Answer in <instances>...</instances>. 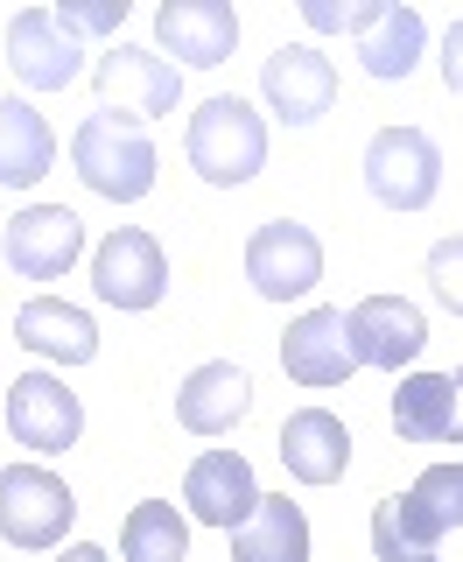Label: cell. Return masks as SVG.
Returning <instances> with one entry per match:
<instances>
[{"mask_svg":"<svg viewBox=\"0 0 463 562\" xmlns=\"http://www.w3.org/2000/svg\"><path fill=\"white\" fill-rule=\"evenodd\" d=\"M70 169L84 176V190L113 204H140L155 190V140L134 113H92L78 134H70Z\"/></svg>","mask_w":463,"mask_h":562,"instance_id":"1","label":"cell"},{"mask_svg":"<svg viewBox=\"0 0 463 562\" xmlns=\"http://www.w3.org/2000/svg\"><path fill=\"white\" fill-rule=\"evenodd\" d=\"M190 169H197L204 183H218V190L253 183L267 169V120L232 92L204 99L197 113H190Z\"/></svg>","mask_w":463,"mask_h":562,"instance_id":"2","label":"cell"},{"mask_svg":"<svg viewBox=\"0 0 463 562\" xmlns=\"http://www.w3.org/2000/svg\"><path fill=\"white\" fill-rule=\"evenodd\" d=\"M365 183L386 211H429L442 190V148L421 127H380L365 140Z\"/></svg>","mask_w":463,"mask_h":562,"instance_id":"3","label":"cell"},{"mask_svg":"<svg viewBox=\"0 0 463 562\" xmlns=\"http://www.w3.org/2000/svg\"><path fill=\"white\" fill-rule=\"evenodd\" d=\"M78 520V499L49 464H8L0 471V541L14 549H57Z\"/></svg>","mask_w":463,"mask_h":562,"instance_id":"4","label":"cell"},{"mask_svg":"<svg viewBox=\"0 0 463 562\" xmlns=\"http://www.w3.org/2000/svg\"><path fill=\"white\" fill-rule=\"evenodd\" d=\"M92 289L99 303L113 310H155L169 295V260L162 246H155V233H140V225H113V233L99 239L92 254Z\"/></svg>","mask_w":463,"mask_h":562,"instance_id":"5","label":"cell"},{"mask_svg":"<svg viewBox=\"0 0 463 562\" xmlns=\"http://www.w3.org/2000/svg\"><path fill=\"white\" fill-rule=\"evenodd\" d=\"M246 281L267 295V303H295L324 281V246H316L309 225L295 218H267L253 239H246Z\"/></svg>","mask_w":463,"mask_h":562,"instance_id":"6","label":"cell"},{"mask_svg":"<svg viewBox=\"0 0 463 562\" xmlns=\"http://www.w3.org/2000/svg\"><path fill=\"white\" fill-rule=\"evenodd\" d=\"M260 99L281 127H309V120H324L337 105V64L309 43H289L260 64Z\"/></svg>","mask_w":463,"mask_h":562,"instance_id":"7","label":"cell"},{"mask_svg":"<svg viewBox=\"0 0 463 562\" xmlns=\"http://www.w3.org/2000/svg\"><path fill=\"white\" fill-rule=\"evenodd\" d=\"M0 254H8V268L22 281H57V274H70V260L84 254V218L64 211V204H29V211L8 218Z\"/></svg>","mask_w":463,"mask_h":562,"instance_id":"8","label":"cell"},{"mask_svg":"<svg viewBox=\"0 0 463 562\" xmlns=\"http://www.w3.org/2000/svg\"><path fill=\"white\" fill-rule=\"evenodd\" d=\"M8 436H14L22 450H43V457L70 450V443L84 436L78 394H70L57 373H22V380H8Z\"/></svg>","mask_w":463,"mask_h":562,"instance_id":"9","label":"cell"},{"mask_svg":"<svg viewBox=\"0 0 463 562\" xmlns=\"http://www.w3.org/2000/svg\"><path fill=\"white\" fill-rule=\"evenodd\" d=\"M92 78H99V99L120 105V113H134V120L176 113V99H183V70L169 57H155V49H140V43H113L92 64Z\"/></svg>","mask_w":463,"mask_h":562,"instance_id":"10","label":"cell"},{"mask_svg":"<svg viewBox=\"0 0 463 562\" xmlns=\"http://www.w3.org/2000/svg\"><path fill=\"white\" fill-rule=\"evenodd\" d=\"M8 70L29 92H64L84 78V49L57 29V8H22L8 22Z\"/></svg>","mask_w":463,"mask_h":562,"instance_id":"11","label":"cell"},{"mask_svg":"<svg viewBox=\"0 0 463 562\" xmlns=\"http://www.w3.org/2000/svg\"><path fill=\"white\" fill-rule=\"evenodd\" d=\"M345 324H351V359L380 366V373L415 366L421 345H429V324H421V310L407 295H365L359 310H345Z\"/></svg>","mask_w":463,"mask_h":562,"instance_id":"12","label":"cell"},{"mask_svg":"<svg viewBox=\"0 0 463 562\" xmlns=\"http://www.w3.org/2000/svg\"><path fill=\"white\" fill-rule=\"evenodd\" d=\"M281 366H289L295 386H345L359 373V359H351V324L345 310H302L289 324V338H281Z\"/></svg>","mask_w":463,"mask_h":562,"instance_id":"13","label":"cell"},{"mask_svg":"<svg viewBox=\"0 0 463 562\" xmlns=\"http://www.w3.org/2000/svg\"><path fill=\"white\" fill-rule=\"evenodd\" d=\"M155 43L169 57H183L190 70H218L232 49H239V14L225 0H169L155 14Z\"/></svg>","mask_w":463,"mask_h":562,"instance_id":"14","label":"cell"},{"mask_svg":"<svg viewBox=\"0 0 463 562\" xmlns=\"http://www.w3.org/2000/svg\"><path fill=\"white\" fill-rule=\"evenodd\" d=\"M183 506L197 514L204 527H239L246 514L260 506V485H253V464H246L239 450H204L197 464H190V479H183Z\"/></svg>","mask_w":463,"mask_h":562,"instance_id":"15","label":"cell"},{"mask_svg":"<svg viewBox=\"0 0 463 562\" xmlns=\"http://www.w3.org/2000/svg\"><path fill=\"white\" fill-rule=\"evenodd\" d=\"M246 408H253V380L232 359H211L176 386V422H183L190 436H225L232 422H246Z\"/></svg>","mask_w":463,"mask_h":562,"instance_id":"16","label":"cell"},{"mask_svg":"<svg viewBox=\"0 0 463 562\" xmlns=\"http://www.w3.org/2000/svg\"><path fill=\"white\" fill-rule=\"evenodd\" d=\"M281 464H289V479H302V485H337L345 464H351V429L330 408H295L281 422Z\"/></svg>","mask_w":463,"mask_h":562,"instance_id":"17","label":"cell"},{"mask_svg":"<svg viewBox=\"0 0 463 562\" xmlns=\"http://www.w3.org/2000/svg\"><path fill=\"white\" fill-rule=\"evenodd\" d=\"M421 49H429V22H421L415 8H400V0H372L365 22H359V64L365 78H407V70L421 64Z\"/></svg>","mask_w":463,"mask_h":562,"instance_id":"18","label":"cell"},{"mask_svg":"<svg viewBox=\"0 0 463 562\" xmlns=\"http://www.w3.org/2000/svg\"><path fill=\"white\" fill-rule=\"evenodd\" d=\"M232 562H309V520L289 492H260V506L232 527Z\"/></svg>","mask_w":463,"mask_h":562,"instance_id":"19","label":"cell"},{"mask_svg":"<svg viewBox=\"0 0 463 562\" xmlns=\"http://www.w3.org/2000/svg\"><path fill=\"white\" fill-rule=\"evenodd\" d=\"M14 345L43 351V359H57V366H92L99 359V324L84 310L57 303V295H35V303H22V316H14Z\"/></svg>","mask_w":463,"mask_h":562,"instance_id":"20","label":"cell"},{"mask_svg":"<svg viewBox=\"0 0 463 562\" xmlns=\"http://www.w3.org/2000/svg\"><path fill=\"white\" fill-rule=\"evenodd\" d=\"M49 162H57V134H49V120L35 113L29 99H0V183L29 190V183L49 176Z\"/></svg>","mask_w":463,"mask_h":562,"instance_id":"21","label":"cell"},{"mask_svg":"<svg viewBox=\"0 0 463 562\" xmlns=\"http://www.w3.org/2000/svg\"><path fill=\"white\" fill-rule=\"evenodd\" d=\"M394 429H400V443H450V429H456L450 373H407L394 386Z\"/></svg>","mask_w":463,"mask_h":562,"instance_id":"22","label":"cell"},{"mask_svg":"<svg viewBox=\"0 0 463 562\" xmlns=\"http://www.w3.org/2000/svg\"><path fill=\"white\" fill-rule=\"evenodd\" d=\"M442 527L429 520V506L415 492H394V499L372 506V555L380 562H436Z\"/></svg>","mask_w":463,"mask_h":562,"instance_id":"23","label":"cell"},{"mask_svg":"<svg viewBox=\"0 0 463 562\" xmlns=\"http://www.w3.org/2000/svg\"><path fill=\"white\" fill-rule=\"evenodd\" d=\"M120 555L127 562H190V527L169 499H140L120 527Z\"/></svg>","mask_w":463,"mask_h":562,"instance_id":"24","label":"cell"},{"mask_svg":"<svg viewBox=\"0 0 463 562\" xmlns=\"http://www.w3.org/2000/svg\"><path fill=\"white\" fill-rule=\"evenodd\" d=\"M127 22V0H57V29L70 43H84V35H113Z\"/></svg>","mask_w":463,"mask_h":562,"instance_id":"25","label":"cell"},{"mask_svg":"<svg viewBox=\"0 0 463 562\" xmlns=\"http://www.w3.org/2000/svg\"><path fill=\"white\" fill-rule=\"evenodd\" d=\"M429 289H436V303H442V310H456V316H463V233L429 246Z\"/></svg>","mask_w":463,"mask_h":562,"instance_id":"26","label":"cell"},{"mask_svg":"<svg viewBox=\"0 0 463 562\" xmlns=\"http://www.w3.org/2000/svg\"><path fill=\"white\" fill-rule=\"evenodd\" d=\"M365 8L372 0H345V8H330V0H309V29H345V35H359V22H365Z\"/></svg>","mask_w":463,"mask_h":562,"instance_id":"27","label":"cell"},{"mask_svg":"<svg viewBox=\"0 0 463 562\" xmlns=\"http://www.w3.org/2000/svg\"><path fill=\"white\" fill-rule=\"evenodd\" d=\"M442 85L463 99V14L450 22V35H442Z\"/></svg>","mask_w":463,"mask_h":562,"instance_id":"28","label":"cell"},{"mask_svg":"<svg viewBox=\"0 0 463 562\" xmlns=\"http://www.w3.org/2000/svg\"><path fill=\"white\" fill-rule=\"evenodd\" d=\"M57 562H105V549H92V541H70Z\"/></svg>","mask_w":463,"mask_h":562,"instance_id":"29","label":"cell"},{"mask_svg":"<svg viewBox=\"0 0 463 562\" xmlns=\"http://www.w3.org/2000/svg\"><path fill=\"white\" fill-rule=\"evenodd\" d=\"M450 386H456V429H450V443H463V366L450 373Z\"/></svg>","mask_w":463,"mask_h":562,"instance_id":"30","label":"cell"},{"mask_svg":"<svg viewBox=\"0 0 463 562\" xmlns=\"http://www.w3.org/2000/svg\"><path fill=\"white\" fill-rule=\"evenodd\" d=\"M456 471V527H463V464H450Z\"/></svg>","mask_w":463,"mask_h":562,"instance_id":"31","label":"cell"}]
</instances>
